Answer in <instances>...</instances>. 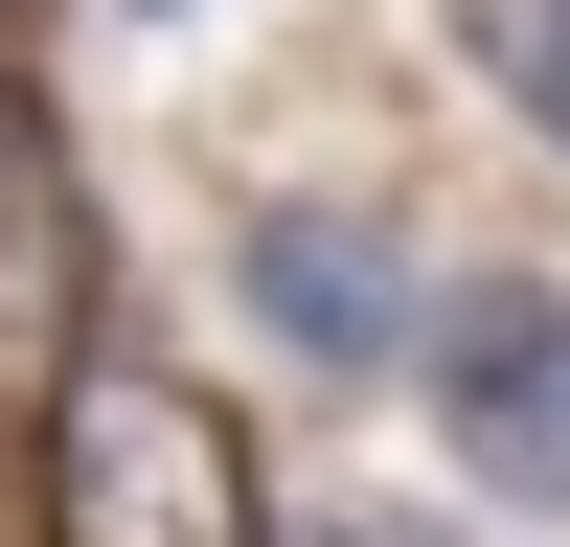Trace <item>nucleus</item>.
<instances>
[{
	"instance_id": "obj_1",
	"label": "nucleus",
	"mask_w": 570,
	"mask_h": 547,
	"mask_svg": "<svg viewBox=\"0 0 570 547\" xmlns=\"http://www.w3.org/2000/svg\"><path fill=\"white\" fill-rule=\"evenodd\" d=\"M46 547H274V501L183 365H69L46 388Z\"/></svg>"
},
{
	"instance_id": "obj_2",
	"label": "nucleus",
	"mask_w": 570,
	"mask_h": 547,
	"mask_svg": "<svg viewBox=\"0 0 570 547\" xmlns=\"http://www.w3.org/2000/svg\"><path fill=\"white\" fill-rule=\"evenodd\" d=\"M411 388H434V434L480 456L502 501L570 525V274H456L434 342H411Z\"/></svg>"
},
{
	"instance_id": "obj_3",
	"label": "nucleus",
	"mask_w": 570,
	"mask_h": 547,
	"mask_svg": "<svg viewBox=\"0 0 570 547\" xmlns=\"http://www.w3.org/2000/svg\"><path fill=\"white\" fill-rule=\"evenodd\" d=\"M252 319H274V365H320V388H365V365L434 342V319H411V251L365 206H252Z\"/></svg>"
},
{
	"instance_id": "obj_4",
	"label": "nucleus",
	"mask_w": 570,
	"mask_h": 547,
	"mask_svg": "<svg viewBox=\"0 0 570 547\" xmlns=\"http://www.w3.org/2000/svg\"><path fill=\"white\" fill-rule=\"evenodd\" d=\"M0 365H23V388L91 365V206H69V137H46L23 46H0Z\"/></svg>"
},
{
	"instance_id": "obj_5",
	"label": "nucleus",
	"mask_w": 570,
	"mask_h": 547,
	"mask_svg": "<svg viewBox=\"0 0 570 547\" xmlns=\"http://www.w3.org/2000/svg\"><path fill=\"white\" fill-rule=\"evenodd\" d=\"M456 46H480V91L525 137H570V0H456Z\"/></svg>"
},
{
	"instance_id": "obj_6",
	"label": "nucleus",
	"mask_w": 570,
	"mask_h": 547,
	"mask_svg": "<svg viewBox=\"0 0 570 547\" xmlns=\"http://www.w3.org/2000/svg\"><path fill=\"white\" fill-rule=\"evenodd\" d=\"M297 547H434V525H365V501H343V525H297Z\"/></svg>"
}]
</instances>
